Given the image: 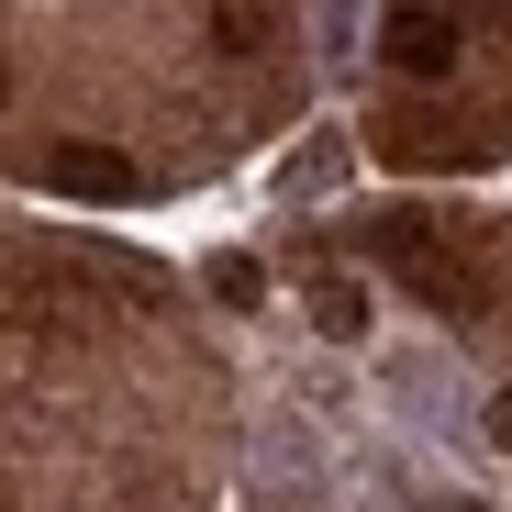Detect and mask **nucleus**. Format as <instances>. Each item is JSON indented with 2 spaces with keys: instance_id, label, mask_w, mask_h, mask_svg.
I'll return each instance as SVG.
<instances>
[{
  "instance_id": "nucleus-5",
  "label": "nucleus",
  "mask_w": 512,
  "mask_h": 512,
  "mask_svg": "<svg viewBox=\"0 0 512 512\" xmlns=\"http://www.w3.org/2000/svg\"><path fill=\"white\" fill-rule=\"evenodd\" d=\"M268 34H279V0H212V45L223 56H256Z\"/></svg>"
},
{
  "instance_id": "nucleus-7",
  "label": "nucleus",
  "mask_w": 512,
  "mask_h": 512,
  "mask_svg": "<svg viewBox=\"0 0 512 512\" xmlns=\"http://www.w3.org/2000/svg\"><path fill=\"white\" fill-rule=\"evenodd\" d=\"M212 301H223V312H256V301H268V279H256V256H212Z\"/></svg>"
},
{
  "instance_id": "nucleus-1",
  "label": "nucleus",
  "mask_w": 512,
  "mask_h": 512,
  "mask_svg": "<svg viewBox=\"0 0 512 512\" xmlns=\"http://www.w3.org/2000/svg\"><path fill=\"white\" fill-rule=\"evenodd\" d=\"M379 256H390V268H401L423 301H435V312H479V301H490L479 256H468V245H446L423 212H379Z\"/></svg>"
},
{
  "instance_id": "nucleus-10",
  "label": "nucleus",
  "mask_w": 512,
  "mask_h": 512,
  "mask_svg": "<svg viewBox=\"0 0 512 512\" xmlns=\"http://www.w3.org/2000/svg\"><path fill=\"white\" fill-rule=\"evenodd\" d=\"M0 101H12V67H0Z\"/></svg>"
},
{
  "instance_id": "nucleus-9",
  "label": "nucleus",
  "mask_w": 512,
  "mask_h": 512,
  "mask_svg": "<svg viewBox=\"0 0 512 512\" xmlns=\"http://www.w3.org/2000/svg\"><path fill=\"white\" fill-rule=\"evenodd\" d=\"M490 435H501V446H512V390H501V401H490Z\"/></svg>"
},
{
  "instance_id": "nucleus-8",
  "label": "nucleus",
  "mask_w": 512,
  "mask_h": 512,
  "mask_svg": "<svg viewBox=\"0 0 512 512\" xmlns=\"http://www.w3.org/2000/svg\"><path fill=\"white\" fill-rule=\"evenodd\" d=\"M334 167H346V145H334V134H312V145L290 156V179H301V201H312V190H334Z\"/></svg>"
},
{
  "instance_id": "nucleus-6",
  "label": "nucleus",
  "mask_w": 512,
  "mask_h": 512,
  "mask_svg": "<svg viewBox=\"0 0 512 512\" xmlns=\"http://www.w3.org/2000/svg\"><path fill=\"white\" fill-rule=\"evenodd\" d=\"M312 323L334 334V346H357V334H368V290H357V279H334V268H323V279H312Z\"/></svg>"
},
{
  "instance_id": "nucleus-2",
  "label": "nucleus",
  "mask_w": 512,
  "mask_h": 512,
  "mask_svg": "<svg viewBox=\"0 0 512 512\" xmlns=\"http://www.w3.org/2000/svg\"><path fill=\"white\" fill-rule=\"evenodd\" d=\"M457 45H468V23L435 12V0H401V12L379 23V67H401V78H446Z\"/></svg>"
},
{
  "instance_id": "nucleus-4",
  "label": "nucleus",
  "mask_w": 512,
  "mask_h": 512,
  "mask_svg": "<svg viewBox=\"0 0 512 512\" xmlns=\"http://www.w3.org/2000/svg\"><path fill=\"white\" fill-rule=\"evenodd\" d=\"M379 156H390V167H457L468 134H457L446 112H379Z\"/></svg>"
},
{
  "instance_id": "nucleus-3",
  "label": "nucleus",
  "mask_w": 512,
  "mask_h": 512,
  "mask_svg": "<svg viewBox=\"0 0 512 512\" xmlns=\"http://www.w3.org/2000/svg\"><path fill=\"white\" fill-rule=\"evenodd\" d=\"M45 190H67V201H134V156H112V145H56V156H45Z\"/></svg>"
}]
</instances>
